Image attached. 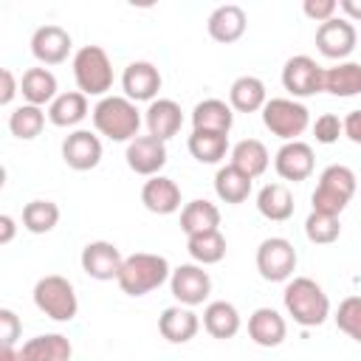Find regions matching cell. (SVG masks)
<instances>
[{
	"instance_id": "obj_33",
	"label": "cell",
	"mask_w": 361,
	"mask_h": 361,
	"mask_svg": "<svg viewBox=\"0 0 361 361\" xmlns=\"http://www.w3.org/2000/svg\"><path fill=\"white\" fill-rule=\"evenodd\" d=\"M324 90L341 99L361 93V62H338L336 68H324Z\"/></svg>"
},
{
	"instance_id": "obj_16",
	"label": "cell",
	"mask_w": 361,
	"mask_h": 361,
	"mask_svg": "<svg viewBox=\"0 0 361 361\" xmlns=\"http://www.w3.org/2000/svg\"><path fill=\"white\" fill-rule=\"evenodd\" d=\"M121 90L130 102H155L161 90V71L152 62H130L121 73Z\"/></svg>"
},
{
	"instance_id": "obj_6",
	"label": "cell",
	"mask_w": 361,
	"mask_h": 361,
	"mask_svg": "<svg viewBox=\"0 0 361 361\" xmlns=\"http://www.w3.org/2000/svg\"><path fill=\"white\" fill-rule=\"evenodd\" d=\"M34 305L54 322H71L79 310L73 285L59 274H48L34 285Z\"/></svg>"
},
{
	"instance_id": "obj_17",
	"label": "cell",
	"mask_w": 361,
	"mask_h": 361,
	"mask_svg": "<svg viewBox=\"0 0 361 361\" xmlns=\"http://www.w3.org/2000/svg\"><path fill=\"white\" fill-rule=\"evenodd\" d=\"M62 161L76 169V172H87L96 169L102 161V141L96 133L90 130H73L65 141H62Z\"/></svg>"
},
{
	"instance_id": "obj_32",
	"label": "cell",
	"mask_w": 361,
	"mask_h": 361,
	"mask_svg": "<svg viewBox=\"0 0 361 361\" xmlns=\"http://www.w3.org/2000/svg\"><path fill=\"white\" fill-rule=\"evenodd\" d=\"M214 192H217V197L223 203L237 206V203L248 200V195H251V178L245 172H240L234 164H226L214 175Z\"/></svg>"
},
{
	"instance_id": "obj_36",
	"label": "cell",
	"mask_w": 361,
	"mask_h": 361,
	"mask_svg": "<svg viewBox=\"0 0 361 361\" xmlns=\"http://www.w3.org/2000/svg\"><path fill=\"white\" fill-rule=\"evenodd\" d=\"M59 223V206L54 200H31L23 206V228L31 234H48Z\"/></svg>"
},
{
	"instance_id": "obj_26",
	"label": "cell",
	"mask_w": 361,
	"mask_h": 361,
	"mask_svg": "<svg viewBox=\"0 0 361 361\" xmlns=\"http://www.w3.org/2000/svg\"><path fill=\"white\" fill-rule=\"evenodd\" d=\"M203 327L212 338H234L240 333V313L226 299L209 302L203 310Z\"/></svg>"
},
{
	"instance_id": "obj_14",
	"label": "cell",
	"mask_w": 361,
	"mask_h": 361,
	"mask_svg": "<svg viewBox=\"0 0 361 361\" xmlns=\"http://www.w3.org/2000/svg\"><path fill=\"white\" fill-rule=\"evenodd\" d=\"M71 48H73V39H71V34L62 25L48 23V25H39L31 34V54H34V59L39 65H59V62H65Z\"/></svg>"
},
{
	"instance_id": "obj_38",
	"label": "cell",
	"mask_w": 361,
	"mask_h": 361,
	"mask_svg": "<svg viewBox=\"0 0 361 361\" xmlns=\"http://www.w3.org/2000/svg\"><path fill=\"white\" fill-rule=\"evenodd\" d=\"M305 234H307V240L316 243V245H330V243L338 240L341 223H338V217H333V214L310 212L307 220H305Z\"/></svg>"
},
{
	"instance_id": "obj_22",
	"label": "cell",
	"mask_w": 361,
	"mask_h": 361,
	"mask_svg": "<svg viewBox=\"0 0 361 361\" xmlns=\"http://www.w3.org/2000/svg\"><path fill=\"white\" fill-rule=\"evenodd\" d=\"M248 336L259 347H279L288 336V324L274 307H257L248 316Z\"/></svg>"
},
{
	"instance_id": "obj_2",
	"label": "cell",
	"mask_w": 361,
	"mask_h": 361,
	"mask_svg": "<svg viewBox=\"0 0 361 361\" xmlns=\"http://www.w3.org/2000/svg\"><path fill=\"white\" fill-rule=\"evenodd\" d=\"M282 302L288 316H293V322L302 327H319L330 316V299L322 290V285L310 276H293L285 285Z\"/></svg>"
},
{
	"instance_id": "obj_30",
	"label": "cell",
	"mask_w": 361,
	"mask_h": 361,
	"mask_svg": "<svg viewBox=\"0 0 361 361\" xmlns=\"http://www.w3.org/2000/svg\"><path fill=\"white\" fill-rule=\"evenodd\" d=\"M231 164L254 180V178H259V175L268 169L271 155H268V149H265L262 141H257V138H243V141H237V144L231 147Z\"/></svg>"
},
{
	"instance_id": "obj_29",
	"label": "cell",
	"mask_w": 361,
	"mask_h": 361,
	"mask_svg": "<svg viewBox=\"0 0 361 361\" xmlns=\"http://www.w3.org/2000/svg\"><path fill=\"white\" fill-rule=\"evenodd\" d=\"M85 116H87V96L79 93V90L59 93L48 104V121L54 127H76Z\"/></svg>"
},
{
	"instance_id": "obj_42",
	"label": "cell",
	"mask_w": 361,
	"mask_h": 361,
	"mask_svg": "<svg viewBox=\"0 0 361 361\" xmlns=\"http://www.w3.org/2000/svg\"><path fill=\"white\" fill-rule=\"evenodd\" d=\"M0 338H3V344H8V347H14V341L20 338V330H23V324H20V319H17V313L14 310H8V307H0Z\"/></svg>"
},
{
	"instance_id": "obj_18",
	"label": "cell",
	"mask_w": 361,
	"mask_h": 361,
	"mask_svg": "<svg viewBox=\"0 0 361 361\" xmlns=\"http://www.w3.org/2000/svg\"><path fill=\"white\" fill-rule=\"evenodd\" d=\"M158 330H161V336H164L166 341H172V344H186V341H192V338L197 336L200 319H197V313H195L192 307H186V305H172V307H166V310L158 316Z\"/></svg>"
},
{
	"instance_id": "obj_20",
	"label": "cell",
	"mask_w": 361,
	"mask_h": 361,
	"mask_svg": "<svg viewBox=\"0 0 361 361\" xmlns=\"http://www.w3.org/2000/svg\"><path fill=\"white\" fill-rule=\"evenodd\" d=\"M206 28H209V37H212V39L228 45V42H237V39L245 34L248 17H245V11H243L237 3H226V6H217V8L209 14Z\"/></svg>"
},
{
	"instance_id": "obj_23",
	"label": "cell",
	"mask_w": 361,
	"mask_h": 361,
	"mask_svg": "<svg viewBox=\"0 0 361 361\" xmlns=\"http://www.w3.org/2000/svg\"><path fill=\"white\" fill-rule=\"evenodd\" d=\"M20 361H71V341L59 333H45V336H34L28 338L20 350Z\"/></svg>"
},
{
	"instance_id": "obj_40",
	"label": "cell",
	"mask_w": 361,
	"mask_h": 361,
	"mask_svg": "<svg viewBox=\"0 0 361 361\" xmlns=\"http://www.w3.org/2000/svg\"><path fill=\"white\" fill-rule=\"evenodd\" d=\"M313 135L319 144H336L338 135H344V121L336 113H322L313 124Z\"/></svg>"
},
{
	"instance_id": "obj_19",
	"label": "cell",
	"mask_w": 361,
	"mask_h": 361,
	"mask_svg": "<svg viewBox=\"0 0 361 361\" xmlns=\"http://www.w3.org/2000/svg\"><path fill=\"white\" fill-rule=\"evenodd\" d=\"M141 203L152 214H172L180 209V186L166 175H155L141 186Z\"/></svg>"
},
{
	"instance_id": "obj_27",
	"label": "cell",
	"mask_w": 361,
	"mask_h": 361,
	"mask_svg": "<svg viewBox=\"0 0 361 361\" xmlns=\"http://www.w3.org/2000/svg\"><path fill=\"white\" fill-rule=\"evenodd\" d=\"M20 93L25 99V104H51L59 93H56V76L48 68H28L20 79Z\"/></svg>"
},
{
	"instance_id": "obj_9",
	"label": "cell",
	"mask_w": 361,
	"mask_h": 361,
	"mask_svg": "<svg viewBox=\"0 0 361 361\" xmlns=\"http://www.w3.org/2000/svg\"><path fill=\"white\" fill-rule=\"evenodd\" d=\"M282 85L293 99L316 96L324 90V68L305 54L290 56L282 68Z\"/></svg>"
},
{
	"instance_id": "obj_46",
	"label": "cell",
	"mask_w": 361,
	"mask_h": 361,
	"mask_svg": "<svg viewBox=\"0 0 361 361\" xmlns=\"http://www.w3.org/2000/svg\"><path fill=\"white\" fill-rule=\"evenodd\" d=\"M14 240V217L0 214V245H8Z\"/></svg>"
},
{
	"instance_id": "obj_43",
	"label": "cell",
	"mask_w": 361,
	"mask_h": 361,
	"mask_svg": "<svg viewBox=\"0 0 361 361\" xmlns=\"http://www.w3.org/2000/svg\"><path fill=\"white\" fill-rule=\"evenodd\" d=\"M17 90H20V87H17L14 73H11L8 68H3V71H0V104H3V107L11 104V99H14Z\"/></svg>"
},
{
	"instance_id": "obj_41",
	"label": "cell",
	"mask_w": 361,
	"mask_h": 361,
	"mask_svg": "<svg viewBox=\"0 0 361 361\" xmlns=\"http://www.w3.org/2000/svg\"><path fill=\"white\" fill-rule=\"evenodd\" d=\"M302 11H305L310 20H316V23L322 25V23H327V20L336 17L338 3H336V0H305V3H302Z\"/></svg>"
},
{
	"instance_id": "obj_7",
	"label": "cell",
	"mask_w": 361,
	"mask_h": 361,
	"mask_svg": "<svg viewBox=\"0 0 361 361\" xmlns=\"http://www.w3.org/2000/svg\"><path fill=\"white\" fill-rule=\"evenodd\" d=\"M262 124L282 141H299L310 124V113L296 99H268L262 107Z\"/></svg>"
},
{
	"instance_id": "obj_1",
	"label": "cell",
	"mask_w": 361,
	"mask_h": 361,
	"mask_svg": "<svg viewBox=\"0 0 361 361\" xmlns=\"http://www.w3.org/2000/svg\"><path fill=\"white\" fill-rule=\"evenodd\" d=\"M93 116V127L99 135L110 138V141H133L138 138V127H141V113L135 107V102H130L127 96H104L96 102V107L90 110Z\"/></svg>"
},
{
	"instance_id": "obj_39",
	"label": "cell",
	"mask_w": 361,
	"mask_h": 361,
	"mask_svg": "<svg viewBox=\"0 0 361 361\" xmlns=\"http://www.w3.org/2000/svg\"><path fill=\"white\" fill-rule=\"evenodd\" d=\"M336 324L350 338L361 341V296H347L336 310Z\"/></svg>"
},
{
	"instance_id": "obj_4",
	"label": "cell",
	"mask_w": 361,
	"mask_h": 361,
	"mask_svg": "<svg viewBox=\"0 0 361 361\" xmlns=\"http://www.w3.org/2000/svg\"><path fill=\"white\" fill-rule=\"evenodd\" d=\"M353 195H355V172L344 164H330L322 169L319 183L310 195V203H313V212L338 217L353 200Z\"/></svg>"
},
{
	"instance_id": "obj_21",
	"label": "cell",
	"mask_w": 361,
	"mask_h": 361,
	"mask_svg": "<svg viewBox=\"0 0 361 361\" xmlns=\"http://www.w3.org/2000/svg\"><path fill=\"white\" fill-rule=\"evenodd\" d=\"M144 121H147L149 135H155V138H161V141H169L172 135L180 133L183 110H180V104L172 102V99H155V102H149Z\"/></svg>"
},
{
	"instance_id": "obj_3",
	"label": "cell",
	"mask_w": 361,
	"mask_h": 361,
	"mask_svg": "<svg viewBox=\"0 0 361 361\" xmlns=\"http://www.w3.org/2000/svg\"><path fill=\"white\" fill-rule=\"evenodd\" d=\"M169 276H172V268H169L166 257L138 251V254L124 257V265H121V274L116 282L127 296H144V293L161 288Z\"/></svg>"
},
{
	"instance_id": "obj_44",
	"label": "cell",
	"mask_w": 361,
	"mask_h": 361,
	"mask_svg": "<svg viewBox=\"0 0 361 361\" xmlns=\"http://www.w3.org/2000/svg\"><path fill=\"white\" fill-rule=\"evenodd\" d=\"M344 135L353 144H361V110H353L344 116Z\"/></svg>"
},
{
	"instance_id": "obj_28",
	"label": "cell",
	"mask_w": 361,
	"mask_h": 361,
	"mask_svg": "<svg viewBox=\"0 0 361 361\" xmlns=\"http://www.w3.org/2000/svg\"><path fill=\"white\" fill-rule=\"evenodd\" d=\"M180 228H183L186 237L214 231V228H220V209L212 200L197 197V200H192L180 209Z\"/></svg>"
},
{
	"instance_id": "obj_11",
	"label": "cell",
	"mask_w": 361,
	"mask_h": 361,
	"mask_svg": "<svg viewBox=\"0 0 361 361\" xmlns=\"http://www.w3.org/2000/svg\"><path fill=\"white\" fill-rule=\"evenodd\" d=\"M355 42H358L355 25L344 17H333L316 28V48L327 59H338V62L347 59L355 51Z\"/></svg>"
},
{
	"instance_id": "obj_31",
	"label": "cell",
	"mask_w": 361,
	"mask_h": 361,
	"mask_svg": "<svg viewBox=\"0 0 361 361\" xmlns=\"http://www.w3.org/2000/svg\"><path fill=\"white\" fill-rule=\"evenodd\" d=\"M257 209L265 220L282 223L293 214V195L285 183H265L257 195Z\"/></svg>"
},
{
	"instance_id": "obj_47",
	"label": "cell",
	"mask_w": 361,
	"mask_h": 361,
	"mask_svg": "<svg viewBox=\"0 0 361 361\" xmlns=\"http://www.w3.org/2000/svg\"><path fill=\"white\" fill-rule=\"evenodd\" d=\"M0 361H20V353H17L14 347L3 344V347H0Z\"/></svg>"
},
{
	"instance_id": "obj_24",
	"label": "cell",
	"mask_w": 361,
	"mask_h": 361,
	"mask_svg": "<svg viewBox=\"0 0 361 361\" xmlns=\"http://www.w3.org/2000/svg\"><path fill=\"white\" fill-rule=\"evenodd\" d=\"M268 102V93H265V82L257 79V76H237L228 87V104L231 110L237 113H257L262 110Z\"/></svg>"
},
{
	"instance_id": "obj_25",
	"label": "cell",
	"mask_w": 361,
	"mask_h": 361,
	"mask_svg": "<svg viewBox=\"0 0 361 361\" xmlns=\"http://www.w3.org/2000/svg\"><path fill=\"white\" fill-rule=\"evenodd\" d=\"M234 124V110L223 99H203L192 110V127L195 130H209V133H226Z\"/></svg>"
},
{
	"instance_id": "obj_37",
	"label": "cell",
	"mask_w": 361,
	"mask_h": 361,
	"mask_svg": "<svg viewBox=\"0 0 361 361\" xmlns=\"http://www.w3.org/2000/svg\"><path fill=\"white\" fill-rule=\"evenodd\" d=\"M45 127V110L37 107V104H20L11 116H8V130L14 138H23V141H31L42 133Z\"/></svg>"
},
{
	"instance_id": "obj_35",
	"label": "cell",
	"mask_w": 361,
	"mask_h": 361,
	"mask_svg": "<svg viewBox=\"0 0 361 361\" xmlns=\"http://www.w3.org/2000/svg\"><path fill=\"white\" fill-rule=\"evenodd\" d=\"M186 248H189V257L197 265H214L226 257V237H223L220 228L192 234V237H186Z\"/></svg>"
},
{
	"instance_id": "obj_15",
	"label": "cell",
	"mask_w": 361,
	"mask_h": 361,
	"mask_svg": "<svg viewBox=\"0 0 361 361\" xmlns=\"http://www.w3.org/2000/svg\"><path fill=\"white\" fill-rule=\"evenodd\" d=\"M313 147L305 141H285L274 155V169L282 180H307L313 175Z\"/></svg>"
},
{
	"instance_id": "obj_13",
	"label": "cell",
	"mask_w": 361,
	"mask_h": 361,
	"mask_svg": "<svg viewBox=\"0 0 361 361\" xmlns=\"http://www.w3.org/2000/svg\"><path fill=\"white\" fill-rule=\"evenodd\" d=\"M82 271L99 282H107V279H118L121 274V265H124V257L121 251L107 243V240H93L82 248Z\"/></svg>"
},
{
	"instance_id": "obj_45",
	"label": "cell",
	"mask_w": 361,
	"mask_h": 361,
	"mask_svg": "<svg viewBox=\"0 0 361 361\" xmlns=\"http://www.w3.org/2000/svg\"><path fill=\"white\" fill-rule=\"evenodd\" d=\"M338 8L344 11V20H350V23L361 20V0H338Z\"/></svg>"
},
{
	"instance_id": "obj_34",
	"label": "cell",
	"mask_w": 361,
	"mask_h": 361,
	"mask_svg": "<svg viewBox=\"0 0 361 361\" xmlns=\"http://www.w3.org/2000/svg\"><path fill=\"white\" fill-rule=\"evenodd\" d=\"M189 152L200 164H220L228 152V135L226 133H209V130H192Z\"/></svg>"
},
{
	"instance_id": "obj_12",
	"label": "cell",
	"mask_w": 361,
	"mask_h": 361,
	"mask_svg": "<svg viewBox=\"0 0 361 361\" xmlns=\"http://www.w3.org/2000/svg\"><path fill=\"white\" fill-rule=\"evenodd\" d=\"M124 158H127V166L135 175L155 178L166 166V141H161L155 135H138L127 144Z\"/></svg>"
},
{
	"instance_id": "obj_5",
	"label": "cell",
	"mask_w": 361,
	"mask_h": 361,
	"mask_svg": "<svg viewBox=\"0 0 361 361\" xmlns=\"http://www.w3.org/2000/svg\"><path fill=\"white\" fill-rule=\"evenodd\" d=\"M73 79L85 96H107L113 87V65L102 45H85L73 56Z\"/></svg>"
},
{
	"instance_id": "obj_8",
	"label": "cell",
	"mask_w": 361,
	"mask_h": 361,
	"mask_svg": "<svg viewBox=\"0 0 361 361\" xmlns=\"http://www.w3.org/2000/svg\"><path fill=\"white\" fill-rule=\"evenodd\" d=\"M257 271L265 282H288L296 271V248L285 237H268L257 248Z\"/></svg>"
},
{
	"instance_id": "obj_10",
	"label": "cell",
	"mask_w": 361,
	"mask_h": 361,
	"mask_svg": "<svg viewBox=\"0 0 361 361\" xmlns=\"http://www.w3.org/2000/svg\"><path fill=\"white\" fill-rule=\"evenodd\" d=\"M169 288H172V296L186 305V307H195V305H203L212 293V276L209 271H203V265L197 262H186V265H178L169 276Z\"/></svg>"
}]
</instances>
